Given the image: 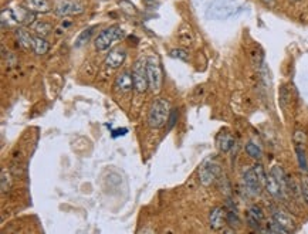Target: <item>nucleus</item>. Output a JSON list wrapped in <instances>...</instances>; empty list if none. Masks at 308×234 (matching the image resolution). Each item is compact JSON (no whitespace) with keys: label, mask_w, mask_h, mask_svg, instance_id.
<instances>
[{"label":"nucleus","mask_w":308,"mask_h":234,"mask_svg":"<svg viewBox=\"0 0 308 234\" xmlns=\"http://www.w3.org/2000/svg\"><path fill=\"white\" fill-rule=\"evenodd\" d=\"M171 111H172L171 105L166 100L163 98L155 100L151 105V109L148 114V125L154 129H159L162 127H165L168 124Z\"/></svg>","instance_id":"nucleus-1"},{"label":"nucleus","mask_w":308,"mask_h":234,"mask_svg":"<svg viewBox=\"0 0 308 234\" xmlns=\"http://www.w3.org/2000/svg\"><path fill=\"white\" fill-rule=\"evenodd\" d=\"M147 74L149 88L152 92H159L163 84V71L162 65L159 63V59L155 56H151L147 59Z\"/></svg>","instance_id":"nucleus-2"},{"label":"nucleus","mask_w":308,"mask_h":234,"mask_svg":"<svg viewBox=\"0 0 308 234\" xmlns=\"http://www.w3.org/2000/svg\"><path fill=\"white\" fill-rule=\"evenodd\" d=\"M122 36H124V30L121 29L119 26H111L108 29L103 30L97 36V39L94 42V45H95V48L98 51H105V50H108L112 44L115 43L117 40H119Z\"/></svg>","instance_id":"nucleus-3"},{"label":"nucleus","mask_w":308,"mask_h":234,"mask_svg":"<svg viewBox=\"0 0 308 234\" xmlns=\"http://www.w3.org/2000/svg\"><path fill=\"white\" fill-rule=\"evenodd\" d=\"M132 80H133V89L139 94H144L149 88L147 74V59H139L133 68H132Z\"/></svg>","instance_id":"nucleus-4"},{"label":"nucleus","mask_w":308,"mask_h":234,"mask_svg":"<svg viewBox=\"0 0 308 234\" xmlns=\"http://www.w3.org/2000/svg\"><path fill=\"white\" fill-rule=\"evenodd\" d=\"M84 12V6L75 0H64L56 6V15L66 17V16L81 15Z\"/></svg>","instance_id":"nucleus-5"},{"label":"nucleus","mask_w":308,"mask_h":234,"mask_svg":"<svg viewBox=\"0 0 308 234\" xmlns=\"http://www.w3.org/2000/svg\"><path fill=\"white\" fill-rule=\"evenodd\" d=\"M243 182H244V186H246V189H247V191H249L251 196L260 194V191H262V189L264 188L262 180L259 179V176L256 175V172H254L253 168L249 169V170L244 173V176H243Z\"/></svg>","instance_id":"nucleus-6"},{"label":"nucleus","mask_w":308,"mask_h":234,"mask_svg":"<svg viewBox=\"0 0 308 234\" xmlns=\"http://www.w3.org/2000/svg\"><path fill=\"white\" fill-rule=\"evenodd\" d=\"M264 221V212L260 206H251L247 210V224L254 232L262 233V224Z\"/></svg>","instance_id":"nucleus-7"},{"label":"nucleus","mask_w":308,"mask_h":234,"mask_svg":"<svg viewBox=\"0 0 308 234\" xmlns=\"http://www.w3.org/2000/svg\"><path fill=\"white\" fill-rule=\"evenodd\" d=\"M13 16L16 19V23L26 27V26H31L36 21V13H33L27 7L22 6V7H16L13 9Z\"/></svg>","instance_id":"nucleus-8"},{"label":"nucleus","mask_w":308,"mask_h":234,"mask_svg":"<svg viewBox=\"0 0 308 234\" xmlns=\"http://www.w3.org/2000/svg\"><path fill=\"white\" fill-rule=\"evenodd\" d=\"M209 226L212 230H220L226 226V209L215 207L209 214Z\"/></svg>","instance_id":"nucleus-9"},{"label":"nucleus","mask_w":308,"mask_h":234,"mask_svg":"<svg viewBox=\"0 0 308 234\" xmlns=\"http://www.w3.org/2000/svg\"><path fill=\"white\" fill-rule=\"evenodd\" d=\"M127 60V51L124 48H114L108 53L105 59V65L111 68H118L121 67Z\"/></svg>","instance_id":"nucleus-10"},{"label":"nucleus","mask_w":308,"mask_h":234,"mask_svg":"<svg viewBox=\"0 0 308 234\" xmlns=\"http://www.w3.org/2000/svg\"><path fill=\"white\" fill-rule=\"evenodd\" d=\"M23 6L27 7L29 10H31L36 15L40 13H48L53 6L48 0H23Z\"/></svg>","instance_id":"nucleus-11"},{"label":"nucleus","mask_w":308,"mask_h":234,"mask_svg":"<svg viewBox=\"0 0 308 234\" xmlns=\"http://www.w3.org/2000/svg\"><path fill=\"white\" fill-rule=\"evenodd\" d=\"M273 219L276 220L279 224H281L286 230H288V233H291L295 230V221L293 220V217L286 213L284 210H280V209H273Z\"/></svg>","instance_id":"nucleus-12"},{"label":"nucleus","mask_w":308,"mask_h":234,"mask_svg":"<svg viewBox=\"0 0 308 234\" xmlns=\"http://www.w3.org/2000/svg\"><path fill=\"white\" fill-rule=\"evenodd\" d=\"M264 188H265V191H268V194L273 196V197H283V196H284V191H283L280 182L277 180V177L273 175L271 172H270V173L267 175V177H265V185H264Z\"/></svg>","instance_id":"nucleus-13"},{"label":"nucleus","mask_w":308,"mask_h":234,"mask_svg":"<svg viewBox=\"0 0 308 234\" xmlns=\"http://www.w3.org/2000/svg\"><path fill=\"white\" fill-rule=\"evenodd\" d=\"M114 87L117 91L125 94V92H130L132 88H133V80H132V74H130L128 71H124L119 75H117L115 78V84Z\"/></svg>","instance_id":"nucleus-14"},{"label":"nucleus","mask_w":308,"mask_h":234,"mask_svg":"<svg viewBox=\"0 0 308 234\" xmlns=\"http://www.w3.org/2000/svg\"><path fill=\"white\" fill-rule=\"evenodd\" d=\"M16 39H17V43L20 44L24 50H33V45H34V37L30 34L27 30L24 29L23 26L16 29L15 31Z\"/></svg>","instance_id":"nucleus-15"},{"label":"nucleus","mask_w":308,"mask_h":234,"mask_svg":"<svg viewBox=\"0 0 308 234\" xmlns=\"http://www.w3.org/2000/svg\"><path fill=\"white\" fill-rule=\"evenodd\" d=\"M218 175V166H212V165H207L205 163L202 168H200V172H199V177H200V182L203 185H210L213 182V179Z\"/></svg>","instance_id":"nucleus-16"},{"label":"nucleus","mask_w":308,"mask_h":234,"mask_svg":"<svg viewBox=\"0 0 308 234\" xmlns=\"http://www.w3.org/2000/svg\"><path fill=\"white\" fill-rule=\"evenodd\" d=\"M235 145V138L227 133V132H221L218 136V148L221 152H229Z\"/></svg>","instance_id":"nucleus-17"},{"label":"nucleus","mask_w":308,"mask_h":234,"mask_svg":"<svg viewBox=\"0 0 308 234\" xmlns=\"http://www.w3.org/2000/svg\"><path fill=\"white\" fill-rule=\"evenodd\" d=\"M33 51H34L36 54H39V56H43V54H45V53L48 51V43L45 42L44 37H40V36L34 37Z\"/></svg>","instance_id":"nucleus-18"},{"label":"nucleus","mask_w":308,"mask_h":234,"mask_svg":"<svg viewBox=\"0 0 308 234\" xmlns=\"http://www.w3.org/2000/svg\"><path fill=\"white\" fill-rule=\"evenodd\" d=\"M262 233H284L288 234V230H286L281 224H279L274 219H271L267 224V229H262Z\"/></svg>","instance_id":"nucleus-19"},{"label":"nucleus","mask_w":308,"mask_h":234,"mask_svg":"<svg viewBox=\"0 0 308 234\" xmlns=\"http://www.w3.org/2000/svg\"><path fill=\"white\" fill-rule=\"evenodd\" d=\"M95 30V27H88V29L83 30L80 34H78V37H77V40H75V47H83L84 44L87 43L88 40L91 39V36H92V31Z\"/></svg>","instance_id":"nucleus-20"},{"label":"nucleus","mask_w":308,"mask_h":234,"mask_svg":"<svg viewBox=\"0 0 308 234\" xmlns=\"http://www.w3.org/2000/svg\"><path fill=\"white\" fill-rule=\"evenodd\" d=\"M118 4H119L121 10H122L124 13H127L128 16L138 15V9H136V6H135V4H132L131 1H128V0H119V1H118Z\"/></svg>","instance_id":"nucleus-21"},{"label":"nucleus","mask_w":308,"mask_h":234,"mask_svg":"<svg viewBox=\"0 0 308 234\" xmlns=\"http://www.w3.org/2000/svg\"><path fill=\"white\" fill-rule=\"evenodd\" d=\"M246 152H247V155L250 158H253L256 161H259L262 158V149L257 147L254 142H247L246 144Z\"/></svg>","instance_id":"nucleus-22"},{"label":"nucleus","mask_w":308,"mask_h":234,"mask_svg":"<svg viewBox=\"0 0 308 234\" xmlns=\"http://www.w3.org/2000/svg\"><path fill=\"white\" fill-rule=\"evenodd\" d=\"M295 152H297V159H298V165H300L301 170L307 172L308 161H307V156H306V150H304V149H301V148L297 145V147H295Z\"/></svg>","instance_id":"nucleus-23"},{"label":"nucleus","mask_w":308,"mask_h":234,"mask_svg":"<svg viewBox=\"0 0 308 234\" xmlns=\"http://www.w3.org/2000/svg\"><path fill=\"white\" fill-rule=\"evenodd\" d=\"M53 29V26L50 23H45V21H40L34 26V31L37 33V36L40 37H45L50 31Z\"/></svg>","instance_id":"nucleus-24"},{"label":"nucleus","mask_w":308,"mask_h":234,"mask_svg":"<svg viewBox=\"0 0 308 234\" xmlns=\"http://www.w3.org/2000/svg\"><path fill=\"white\" fill-rule=\"evenodd\" d=\"M171 57H172V59L180 60V61H188V60H189V54H188V51L183 50V48H175V50L171 51Z\"/></svg>","instance_id":"nucleus-25"},{"label":"nucleus","mask_w":308,"mask_h":234,"mask_svg":"<svg viewBox=\"0 0 308 234\" xmlns=\"http://www.w3.org/2000/svg\"><path fill=\"white\" fill-rule=\"evenodd\" d=\"M10 188V176L7 173V170H1V191L6 193Z\"/></svg>","instance_id":"nucleus-26"},{"label":"nucleus","mask_w":308,"mask_h":234,"mask_svg":"<svg viewBox=\"0 0 308 234\" xmlns=\"http://www.w3.org/2000/svg\"><path fill=\"white\" fill-rule=\"evenodd\" d=\"M176 119H177V109H172L169 119H168V129H172L175 127Z\"/></svg>","instance_id":"nucleus-27"},{"label":"nucleus","mask_w":308,"mask_h":234,"mask_svg":"<svg viewBox=\"0 0 308 234\" xmlns=\"http://www.w3.org/2000/svg\"><path fill=\"white\" fill-rule=\"evenodd\" d=\"M301 191H303L304 200L307 202L308 205V177H304L303 182H301Z\"/></svg>","instance_id":"nucleus-28"},{"label":"nucleus","mask_w":308,"mask_h":234,"mask_svg":"<svg viewBox=\"0 0 308 234\" xmlns=\"http://www.w3.org/2000/svg\"><path fill=\"white\" fill-rule=\"evenodd\" d=\"M128 132V129L127 128H122V129H115V131L112 132V136L114 138H118V136H122V135H125Z\"/></svg>","instance_id":"nucleus-29"},{"label":"nucleus","mask_w":308,"mask_h":234,"mask_svg":"<svg viewBox=\"0 0 308 234\" xmlns=\"http://www.w3.org/2000/svg\"><path fill=\"white\" fill-rule=\"evenodd\" d=\"M265 6H268V7H273L274 6V3H276V0H262Z\"/></svg>","instance_id":"nucleus-30"},{"label":"nucleus","mask_w":308,"mask_h":234,"mask_svg":"<svg viewBox=\"0 0 308 234\" xmlns=\"http://www.w3.org/2000/svg\"><path fill=\"white\" fill-rule=\"evenodd\" d=\"M293 1H298V0H293Z\"/></svg>","instance_id":"nucleus-31"}]
</instances>
